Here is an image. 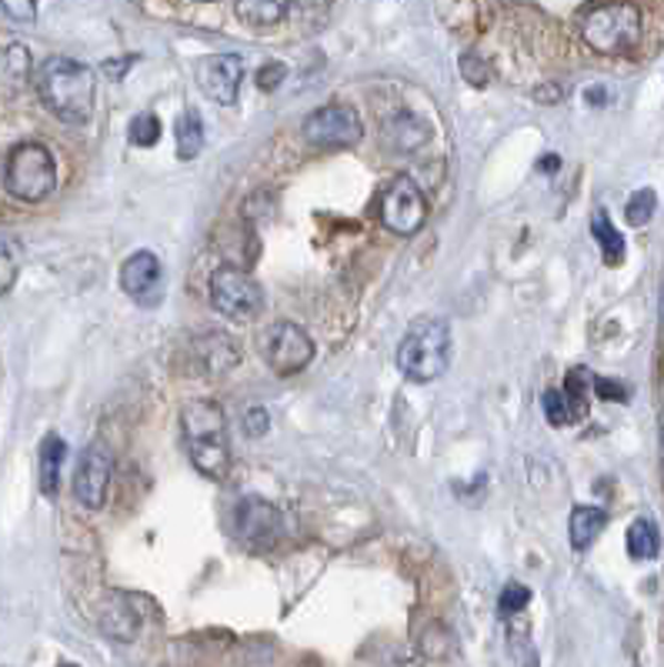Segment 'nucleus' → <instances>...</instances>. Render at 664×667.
<instances>
[{
  "label": "nucleus",
  "instance_id": "f257e3e1",
  "mask_svg": "<svg viewBox=\"0 0 664 667\" xmlns=\"http://www.w3.org/2000/svg\"><path fill=\"white\" fill-rule=\"evenodd\" d=\"M41 104L64 124H88L94 114V71L71 58H51L38 71Z\"/></svg>",
  "mask_w": 664,
  "mask_h": 667
},
{
  "label": "nucleus",
  "instance_id": "f03ea898",
  "mask_svg": "<svg viewBox=\"0 0 664 667\" xmlns=\"http://www.w3.org/2000/svg\"><path fill=\"white\" fill-rule=\"evenodd\" d=\"M181 434L191 464L211 477L221 481L231 471V441H228V417L224 407L214 401H191L181 411Z\"/></svg>",
  "mask_w": 664,
  "mask_h": 667
},
{
  "label": "nucleus",
  "instance_id": "7ed1b4c3",
  "mask_svg": "<svg viewBox=\"0 0 664 667\" xmlns=\"http://www.w3.org/2000/svg\"><path fill=\"white\" fill-rule=\"evenodd\" d=\"M451 364V327L444 317H417L398 344V371L414 384L437 381Z\"/></svg>",
  "mask_w": 664,
  "mask_h": 667
},
{
  "label": "nucleus",
  "instance_id": "20e7f679",
  "mask_svg": "<svg viewBox=\"0 0 664 667\" xmlns=\"http://www.w3.org/2000/svg\"><path fill=\"white\" fill-rule=\"evenodd\" d=\"M58 188V164L44 144H18L4 161V191L21 204H41Z\"/></svg>",
  "mask_w": 664,
  "mask_h": 667
},
{
  "label": "nucleus",
  "instance_id": "39448f33",
  "mask_svg": "<svg viewBox=\"0 0 664 667\" xmlns=\"http://www.w3.org/2000/svg\"><path fill=\"white\" fill-rule=\"evenodd\" d=\"M581 38L597 54H627L641 41V11L627 0H611L584 14Z\"/></svg>",
  "mask_w": 664,
  "mask_h": 667
},
{
  "label": "nucleus",
  "instance_id": "423d86ee",
  "mask_svg": "<svg viewBox=\"0 0 664 667\" xmlns=\"http://www.w3.org/2000/svg\"><path fill=\"white\" fill-rule=\"evenodd\" d=\"M211 304L231 321H251L264 311V291L244 267L221 264L211 274Z\"/></svg>",
  "mask_w": 664,
  "mask_h": 667
},
{
  "label": "nucleus",
  "instance_id": "0eeeda50",
  "mask_svg": "<svg viewBox=\"0 0 664 667\" xmlns=\"http://www.w3.org/2000/svg\"><path fill=\"white\" fill-rule=\"evenodd\" d=\"M301 138L318 151H348L358 148L364 138L361 118L348 104H324L311 111L301 124Z\"/></svg>",
  "mask_w": 664,
  "mask_h": 667
},
{
  "label": "nucleus",
  "instance_id": "6e6552de",
  "mask_svg": "<svg viewBox=\"0 0 664 667\" xmlns=\"http://www.w3.org/2000/svg\"><path fill=\"white\" fill-rule=\"evenodd\" d=\"M258 351H261L264 364L274 374H281V377H291V374L304 371L314 361V341H311V334L301 324H291V321L271 324L258 337Z\"/></svg>",
  "mask_w": 664,
  "mask_h": 667
},
{
  "label": "nucleus",
  "instance_id": "1a4fd4ad",
  "mask_svg": "<svg viewBox=\"0 0 664 667\" xmlns=\"http://www.w3.org/2000/svg\"><path fill=\"white\" fill-rule=\"evenodd\" d=\"M378 218L398 238L417 234L424 228V221H427V198L417 188V181L414 178H394L381 194Z\"/></svg>",
  "mask_w": 664,
  "mask_h": 667
},
{
  "label": "nucleus",
  "instance_id": "9d476101",
  "mask_svg": "<svg viewBox=\"0 0 664 667\" xmlns=\"http://www.w3.org/2000/svg\"><path fill=\"white\" fill-rule=\"evenodd\" d=\"M111 477H114V454L108 451V444L94 441L91 447H84L74 467V497L81 501V507L101 511L108 501Z\"/></svg>",
  "mask_w": 664,
  "mask_h": 667
},
{
  "label": "nucleus",
  "instance_id": "9b49d317",
  "mask_svg": "<svg viewBox=\"0 0 664 667\" xmlns=\"http://www.w3.org/2000/svg\"><path fill=\"white\" fill-rule=\"evenodd\" d=\"M194 78L208 101L228 108L238 101V91L244 81V64L238 54H208L194 64Z\"/></svg>",
  "mask_w": 664,
  "mask_h": 667
},
{
  "label": "nucleus",
  "instance_id": "f8f14e48",
  "mask_svg": "<svg viewBox=\"0 0 664 667\" xmlns=\"http://www.w3.org/2000/svg\"><path fill=\"white\" fill-rule=\"evenodd\" d=\"M161 277H164V267H161L158 254H151V251L131 254V257L124 261V267H121V287H124V294L134 297V301L151 297V294L161 287Z\"/></svg>",
  "mask_w": 664,
  "mask_h": 667
},
{
  "label": "nucleus",
  "instance_id": "ddd939ff",
  "mask_svg": "<svg viewBox=\"0 0 664 667\" xmlns=\"http://www.w3.org/2000/svg\"><path fill=\"white\" fill-rule=\"evenodd\" d=\"M234 517L248 540H274L281 534V511L264 497H244Z\"/></svg>",
  "mask_w": 664,
  "mask_h": 667
},
{
  "label": "nucleus",
  "instance_id": "4468645a",
  "mask_svg": "<svg viewBox=\"0 0 664 667\" xmlns=\"http://www.w3.org/2000/svg\"><path fill=\"white\" fill-rule=\"evenodd\" d=\"M101 630L114 640H134L141 630V607L134 597L128 594H114L104 607H101Z\"/></svg>",
  "mask_w": 664,
  "mask_h": 667
},
{
  "label": "nucleus",
  "instance_id": "2eb2a0df",
  "mask_svg": "<svg viewBox=\"0 0 664 667\" xmlns=\"http://www.w3.org/2000/svg\"><path fill=\"white\" fill-rule=\"evenodd\" d=\"M68 461V444L58 434H48L41 441V454H38V484L44 497H58L61 491V471Z\"/></svg>",
  "mask_w": 664,
  "mask_h": 667
},
{
  "label": "nucleus",
  "instance_id": "dca6fc26",
  "mask_svg": "<svg viewBox=\"0 0 664 667\" xmlns=\"http://www.w3.org/2000/svg\"><path fill=\"white\" fill-rule=\"evenodd\" d=\"M541 407H544V417H547L551 427L574 424L587 411L584 394H571V391H544L541 394Z\"/></svg>",
  "mask_w": 664,
  "mask_h": 667
},
{
  "label": "nucleus",
  "instance_id": "f3484780",
  "mask_svg": "<svg viewBox=\"0 0 664 667\" xmlns=\"http://www.w3.org/2000/svg\"><path fill=\"white\" fill-rule=\"evenodd\" d=\"M607 524V514L601 507H574L571 511V524H567V537H571V547L574 550H587L597 534L604 530Z\"/></svg>",
  "mask_w": 664,
  "mask_h": 667
},
{
  "label": "nucleus",
  "instance_id": "a211bd4d",
  "mask_svg": "<svg viewBox=\"0 0 664 667\" xmlns=\"http://www.w3.org/2000/svg\"><path fill=\"white\" fill-rule=\"evenodd\" d=\"M427 138H431V128L408 111H401L394 121H388V141L394 151H414V148L427 144Z\"/></svg>",
  "mask_w": 664,
  "mask_h": 667
},
{
  "label": "nucleus",
  "instance_id": "6ab92c4d",
  "mask_svg": "<svg viewBox=\"0 0 664 667\" xmlns=\"http://www.w3.org/2000/svg\"><path fill=\"white\" fill-rule=\"evenodd\" d=\"M294 0H238V18L244 24H254V28H271V24H281L288 18Z\"/></svg>",
  "mask_w": 664,
  "mask_h": 667
},
{
  "label": "nucleus",
  "instance_id": "aec40b11",
  "mask_svg": "<svg viewBox=\"0 0 664 667\" xmlns=\"http://www.w3.org/2000/svg\"><path fill=\"white\" fill-rule=\"evenodd\" d=\"M627 554L634 560H654L661 554V534L654 527V521L647 517H637L631 527H627Z\"/></svg>",
  "mask_w": 664,
  "mask_h": 667
},
{
  "label": "nucleus",
  "instance_id": "412c9836",
  "mask_svg": "<svg viewBox=\"0 0 664 667\" xmlns=\"http://www.w3.org/2000/svg\"><path fill=\"white\" fill-rule=\"evenodd\" d=\"M174 144H178V158L181 161H194L204 151V128L198 114H181L174 121Z\"/></svg>",
  "mask_w": 664,
  "mask_h": 667
},
{
  "label": "nucleus",
  "instance_id": "4be33fe9",
  "mask_svg": "<svg viewBox=\"0 0 664 667\" xmlns=\"http://www.w3.org/2000/svg\"><path fill=\"white\" fill-rule=\"evenodd\" d=\"M591 234H594V241H597V247H601L604 264L617 267L621 257H624V238L617 234V228L611 224V218H607L604 211L594 214V221H591Z\"/></svg>",
  "mask_w": 664,
  "mask_h": 667
},
{
  "label": "nucleus",
  "instance_id": "5701e85b",
  "mask_svg": "<svg viewBox=\"0 0 664 667\" xmlns=\"http://www.w3.org/2000/svg\"><path fill=\"white\" fill-rule=\"evenodd\" d=\"M21 264H24V247H21V241H18V238H8V234H0V297H4V294L14 287V281H18V274H21Z\"/></svg>",
  "mask_w": 664,
  "mask_h": 667
},
{
  "label": "nucleus",
  "instance_id": "b1692460",
  "mask_svg": "<svg viewBox=\"0 0 664 667\" xmlns=\"http://www.w3.org/2000/svg\"><path fill=\"white\" fill-rule=\"evenodd\" d=\"M654 208H657V194H654L651 188H641V191H634V194L627 198L624 218H627L631 228H644V224L654 218Z\"/></svg>",
  "mask_w": 664,
  "mask_h": 667
},
{
  "label": "nucleus",
  "instance_id": "393cba45",
  "mask_svg": "<svg viewBox=\"0 0 664 667\" xmlns=\"http://www.w3.org/2000/svg\"><path fill=\"white\" fill-rule=\"evenodd\" d=\"M161 134L164 131H161V121L154 114H138L131 121V131H128V138H131L134 148H154L161 141Z\"/></svg>",
  "mask_w": 664,
  "mask_h": 667
},
{
  "label": "nucleus",
  "instance_id": "a878e982",
  "mask_svg": "<svg viewBox=\"0 0 664 667\" xmlns=\"http://www.w3.org/2000/svg\"><path fill=\"white\" fill-rule=\"evenodd\" d=\"M4 74L11 78L14 88H21L28 78H31V54L21 48V44H11L8 54H4Z\"/></svg>",
  "mask_w": 664,
  "mask_h": 667
},
{
  "label": "nucleus",
  "instance_id": "bb28decb",
  "mask_svg": "<svg viewBox=\"0 0 664 667\" xmlns=\"http://www.w3.org/2000/svg\"><path fill=\"white\" fill-rule=\"evenodd\" d=\"M527 604H531V590H527L524 584H507V587L501 590L497 610H501L504 617H514V614H521Z\"/></svg>",
  "mask_w": 664,
  "mask_h": 667
},
{
  "label": "nucleus",
  "instance_id": "cd10ccee",
  "mask_svg": "<svg viewBox=\"0 0 664 667\" xmlns=\"http://www.w3.org/2000/svg\"><path fill=\"white\" fill-rule=\"evenodd\" d=\"M241 431H244V437H251V441L264 437V434L271 431V414H268V407H248V411L241 414Z\"/></svg>",
  "mask_w": 664,
  "mask_h": 667
},
{
  "label": "nucleus",
  "instance_id": "c85d7f7f",
  "mask_svg": "<svg viewBox=\"0 0 664 667\" xmlns=\"http://www.w3.org/2000/svg\"><path fill=\"white\" fill-rule=\"evenodd\" d=\"M0 11H4L14 24H34L38 0H0Z\"/></svg>",
  "mask_w": 664,
  "mask_h": 667
},
{
  "label": "nucleus",
  "instance_id": "c756f323",
  "mask_svg": "<svg viewBox=\"0 0 664 667\" xmlns=\"http://www.w3.org/2000/svg\"><path fill=\"white\" fill-rule=\"evenodd\" d=\"M461 74H464V81H471L474 88H481V84L491 81V68H487L477 54H464V58H461Z\"/></svg>",
  "mask_w": 664,
  "mask_h": 667
},
{
  "label": "nucleus",
  "instance_id": "7c9ffc66",
  "mask_svg": "<svg viewBox=\"0 0 664 667\" xmlns=\"http://www.w3.org/2000/svg\"><path fill=\"white\" fill-rule=\"evenodd\" d=\"M284 78H288V68L281 64V61H271V64H264L261 71H258V88L261 91H278L281 84H284Z\"/></svg>",
  "mask_w": 664,
  "mask_h": 667
},
{
  "label": "nucleus",
  "instance_id": "2f4dec72",
  "mask_svg": "<svg viewBox=\"0 0 664 667\" xmlns=\"http://www.w3.org/2000/svg\"><path fill=\"white\" fill-rule=\"evenodd\" d=\"M591 387H594V394H597V397H604V401H627V387H624V384H617V381L591 377Z\"/></svg>",
  "mask_w": 664,
  "mask_h": 667
},
{
  "label": "nucleus",
  "instance_id": "473e14b6",
  "mask_svg": "<svg viewBox=\"0 0 664 667\" xmlns=\"http://www.w3.org/2000/svg\"><path fill=\"white\" fill-rule=\"evenodd\" d=\"M557 164H561L557 158H544V161H541L537 168H541V171H557Z\"/></svg>",
  "mask_w": 664,
  "mask_h": 667
},
{
  "label": "nucleus",
  "instance_id": "72a5a7b5",
  "mask_svg": "<svg viewBox=\"0 0 664 667\" xmlns=\"http://www.w3.org/2000/svg\"><path fill=\"white\" fill-rule=\"evenodd\" d=\"M58 667H78V664H71V660H64V664H58Z\"/></svg>",
  "mask_w": 664,
  "mask_h": 667
}]
</instances>
